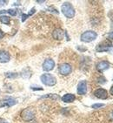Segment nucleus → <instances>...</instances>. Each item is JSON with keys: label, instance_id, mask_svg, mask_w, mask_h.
<instances>
[{"label": "nucleus", "instance_id": "nucleus-28", "mask_svg": "<svg viewBox=\"0 0 113 123\" xmlns=\"http://www.w3.org/2000/svg\"><path fill=\"white\" fill-rule=\"evenodd\" d=\"M38 3H45V1H37Z\"/></svg>", "mask_w": 113, "mask_h": 123}, {"label": "nucleus", "instance_id": "nucleus-1", "mask_svg": "<svg viewBox=\"0 0 113 123\" xmlns=\"http://www.w3.org/2000/svg\"><path fill=\"white\" fill-rule=\"evenodd\" d=\"M61 11L63 12V14L68 18H72L73 17L75 16V10H74L71 3H64L61 6Z\"/></svg>", "mask_w": 113, "mask_h": 123}, {"label": "nucleus", "instance_id": "nucleus-10", "mask_svg": "<svg viewBox=\"0 0 113 123\" xmlns=\"http://www.w3.org/2000/svg\"><path fill=\"white\" fill-rule=\"evenodd\" d=\"M94 95L98 99H105L108 97V92L105 89H103V88H99L94 92Z\"/></svg>", "mask_w": 113, "mask_h": 123}, {"label": "nucleus", "instance_id": "nucleus-25", "mask_svg": "<svg viewBox=\"0 0 113 123\" xmlns=\"http://www.w3.org/2000/svg\"><path fill=\"white\" fill-rule=\"evenodd\" d=\"M110 92H111V94L113 95V86L111 87V90H110Z\"/></svg>", "mask_w": 113, "mask_h": 123}, {"label": "nucleus", "instance_id": "nucleus-16", "mask_svg": "<svg viewBox=\"0 0 113 123\" xmlns=\"http://www.w3.org/2000/svg\"><path fill=\"white\" fill-rule=\"evenodd\" d=\"M41 98H42V99L43 98H51V99H59V96L58 95H56V94H51V93H49V94H47V95L42 96Z\"/></svg>", "mask_w": 113, "mask_h": 123}, {"label": "nucleus", "instance_id": "nucleus-21", "mask_svg": "<svg viewBox=\"0 0 113 123\" xmlns=\"http://www.w3.org/2000/svg\"><path fill=\"white\" fill-rule=\"evenodd\" d=\"M31 88L32 89V90H43V88L41 87V86H36V87H34V86H31Z\"/></svg>", "mask_w": 113, "mask_h": 123}, {"label": "nucleus", "instance_id": "nucleus-18", "mask_svg": "<svg viewBox=\"0 0 113 123\" xmlns=\"http://www.w3.org/2000/svg\"><path fill=\"white\" fill-rule=\"evenodd\" d=\"M7 13H9L11 16H16L17 12V10H14V9H10V10H7Z\"/></svg>", "mask_w": 113, "mask_h": 123}, {"label": "nucleus", "instance_id": "nucleus-7", "mask_svg": "<svg viewBox=\"0 0 113 123\" xmlns=\"http://www.w3.org/2000/svg\"><path fill=\"white\" fill-rule=\"evenodd\" d=\"M54 66H55L54 60L51 59H48L44 62V64H43V69H44V71H45V72H50V71H51V70H53Z\"/></svg>", "mask_w": 113, "mask_h": 123}, {"label": "nucleus", "instance_id": "nucleus-2", "mask_svg": "<svg viewBox=\"0 0 113 123\" xmlns=\"http://www.w3.org/2000/svg\"><path fill=\"white\" fill-rule=\"evenodd\" d=\"M20 115H21V118L23 119V121H31L35 118V111L32 107H27L21 112Z\"/></svg>", "mask_w": 113, "mask_h": 123}, {"label": "nucleus", "instance_id": "nucleus-4", "mask_svg": "<svg viewBox=\"0 0 113 123\" xmlns=\"http://www.w3.org/2000/svg\"><path fill=\"white\" fill-rule=\"evenodd\" d=\"M97 37V32H95L93 31H85V32L83 33L82 35H81V40L83 42H85V43H89V42H91V41L95 40Z\"/></svg>", "mask_w": 113, "mask_h": 123}, {"label": "nucleus", "instance_id": "nucleus-9", "mask_svg": "<svg viewBox=\"0 0 113 123\" xmlns=\"http://www.w3.org/2000/svg\"><path fill=\"white\" fill-rule=\"evenodd\" d=\"M87 92V82L85 80H82L78 85V93L80 95H84Z\"/></svg>", "mask_w": 113, "mask_h": 123}, {"label": "nucleus", "instance_id": "nucleus-24", "mask_svg": "<svg viewBox=\"0 0 113 123\" xmlns=\"http://www.w3.org/2000/svg\"><path fill=\"white\" fill-rule=\"evenodd\" d=\"M3 37H4V32H3V31L0 29V39L3 38Z\"/></svg>", "mask_w": 113, "mask_h": 123}, {"label": "nucleus", "instance_id": "nucleus-3", "mask_svg": "<svg viewBox=\"0 0 113 123\" xmlns=\"http://www.w3.org/2000/svg\"><path fill=\"white\" fill-rule=\"evenodd\" d=\"M41 81H42L45 86H55L56 83V80L54 76L51 75L50 74H45L41 75L40 77Z\"/></svg>", "mask_w": 113, "mask_h": 123}, {"label": "nucleus", "instance_id": "nucleus-13", "mask_svg": "<svg viewBox=\"0 0 113 123\" xmlns=\"http://www.w3.org/2000/svg\"><path fill=\"white\" fill-rule=\"evenodd\" d=\"M109 67H110V63H109L108 61H105V60L100 61L99 63H97V70L98 72H100V73L107 70Z\"/></svg>", "mask_w": 113, "mask_h": 123}, {"label": "nucleus", "instance_id": "nucleus-11", "mask_svg": "<svg viewBox=\"0 0 113 123\" xmlns=\"http://www.w3.org/2000/svg\"><path fill=\"white\" fill-rule=\"evenodd\" d=\"M64 31L60 28H56L55 29L53 32H52V37L53 38L56 39V40H61L64 38Z\"/></svg>", "mask_w": 113, "mask_h": 123}, {"label": "nucleus", "instance_id": "nucleus-12", "mask_svg": "<svg viewBox=\"0 0 113 123\" xmlns=\"http://www.w3.org/2000/svg\"><path fill=\"white\" fill-rule=\"evenodd\" d=\"M11 59L10 53L4 50H0V62L1 63H7Z\"/></svg>", "mask_w": 113, "mask_h": 123}, {"label": "nucleus", "instance_id": "nucleus-20", "mask_svg": "<svg viewBox=\"0 0 113 123\" xmlns=\"http://www.w3.org/2000/svg\"><path fill=\"white\" fill-rule=\"evenodd\" d=\"M28 14H23L22 15V22H24L27 19V18H28Z\"/></svg>", "mask_w": 113, "mask_h": 123}, {"label": "nucleus", "instance_id": "nucleus-23", "mask_svg": "<svg viewBox=\"0 0 113 123\" xmlns=\"http://www.w3.org/2000/svg\"><path fill=\"white\" fill-rule=\"evenodd\" d=\"M5 13H7V11H6V10H2V11H0V15L5 14Z\"/></svg>", "mask_w": 113, "mask_h": 123}, {"label": "nucleus", "instance_id": "nucleus-19", "mask_svg": "<svg viewBox=\"0 0 113 123\" xmlns=\"http://www.w3.org/2000/svg\"><path fill=\"white\" fill-rule=\"evenodd\" d=\"M104 105L102 104V103H97V104H93L91 106V107L93 109H97V108H100V107H103Z\"/></svg>", "mask_w": 113, "mask_h": 123}, {"label": "nucleus", "instance_id": "nucleus-5", "mask_svg": "<svg viewBox=\"0 0 113 123\" xmlns=\"http://www.w3.org/2000/svg\"><path fill=\"white\" fill-rule=\"evenodd\" d=\"M58 71L62 75H69L72 71V67L70 64L64 63V64H61L58 66Z\"/></svg>", "mask_w": 113, "mask_h": 123}, {"label": "nucleus", "instance_id": "nucleus-8", "mask_svg": "<svg viewBox=\"0 0 113 123\" xmlns=\"http://www.w3.org/2000/svg\"><path fill=\"white\" fill-rule=\"evenodd\" d=\"M17 103L16 99H13V98H6V99H3L2 101L0 102V107H12Z\"/></svg>", "mask_w": 113, "mask_h": 123}, {"label": "nucleus", "instance_id": "nucleus-15", "mask_svg": "<svg viewBox=\"0 0 113 123\" xmlns=\"http://www.w3.org/2000/svg\"><path fill=\"white\" fill-rule=\"evenodd\" d=\"M0 21L1 23L5 25H9L10 24V18L8 16H1L0 17Z\"/></svg>", "mask_w": 113, "mask_h": 123}, {"label": "nucleus", "instance_id": "nucleus-26", "mask_svg": "<svg viewBox=\"0 0 113 123\" xmlns=\"http://www.w3.org/2000/svg\"><path fill=\"white\" fill-rule=\"evenodd\" d=\"M5 3H6V1H0V5H5Z\"/></svg>", "mask_w": 113, "mask_h": 123}, {"label": "nucleus", "instance_id": "nucleus-22", "mask_svg": "<svg viewBox=\"0 0 113 123\" xmlns=\"http://www.w3.org/2000/svg\"><path fill=\"white\" fill-rule=\"evenodd\" d=\"M35 12H36V9H35V8H32V9L31 10V12L28 13V16H31V15H32L33 13H35Z\"/></svg>", "mask_w": 113, "mask_h": 123}, {"label": "nucleus", "instance_id": "nucleus-14", "mask_svg": "<svg viewBox=\"0 0 113 123\" xmlns=\"http://www.w3.org/2000/svg\"><path fill=\"white\" fill-rule=\"evenodd\" d=\"M76 99V96L72 93H67V94H64L63 97H62V100L66 103H71L73 102Z\"/></svg>", "mask_w": 113, "mask_h": 123}, {"label": "nucleus", "instance_id": "nucleus-17", "mask_svg": "<svg viewBox=\"0 0 113 123\" xmlns=\"http://www.w3.org/2000/svg\"><path fill=\"white\" fill-rule=\"evenodd\" d=\"M18 74H16V73H6L5 74V77H7V78H10V79H14V78H17Z\"/></svg>", "mask_w": 113, "mask_h": 123}, {"label": "nucleus", "instance_id": "nucleus-29", "mask_svg": "<svg viewBox=\"0 0 113 123\" xmlns=\"http://www.w3.org/2000/svg\"><path fill=\"white\" fill-rule=\"evenodd\" d=\"M112 117H113V111H112Z\"/></svg>", "mask_w": 113, "mask_h": 123}, {"label": "nucleus", "instance_id": "nucleus-27", "mask_svg": "<svg viewBox=\"0 0 113 123\" xmlns=\"http://www.w3.org/2000/svg\"><path fill=\"white\" fill-rule=\"evenodd\" d=\"M0 123H5V121H4V119L0 118Z\"/></svg>", "mask_w": 113, "mask_h": 123}, {"label": "nucleus", "instance_id": "nucleus-6", "mask_svg": "<svg viewBox=\"0 0 113 123\" xmlns=\"http://www.w3.org/2000/svg\"><path fill=\"white\" fill-rule=\"evenodd\" d=\"M97 52H112L113 51V45L108 43H103V44H99L96 47Z\"/></svg>", "mask_w": 113, "mask_h": 123}]
</instances>
